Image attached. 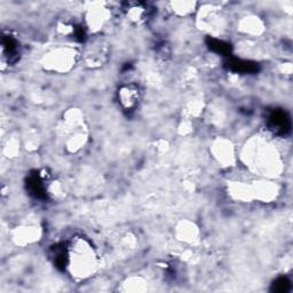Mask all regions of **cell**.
<instances>
[{
    "instance_id": "4",
    "label": "cell",
    "mask_w": 293,
    "mask_h": 293,
    "mask_svg": "<svg viewBox=\"0 0 293 293\" xmlns=\"http://www.w3.org/2000/svg\"><path fill=\"white\" fill-rule=\"evenodd\" d=\"M207 45H209L210 48L212 51H214L215 53H219L221 55H229L231 47L229 44L227 42L219 40V39H214V38H209L207 39Z\"/></svg>"
},
{
    "instance_id": "1",
    "label": "cell",
    "mask_w": 293,
    "mask_h": 293,
    "mask_svg": "<svg viewBox=\"0 0 293 293\" xmlns=\"http://www.w3.org/2000/svg\"><path fill=\"white\" fill-rule=\"evenodd\" d=\"M268 127L277 135H286L291 131L290 116L284 110H273L268 117Z\"/></svg>"
},
{
    "instance_id": "2",
    "label": "cell",
    "mask_w": 293,
    "mask_h": 293,
    "mask_svg": "<svg viewBox=\"0 0 293 293\" xmlns=\"http://www.w3.org/2000/svg\"><path fill=\"white\" fill-rule=\"evenodd\" d=\"M227 65L230 70L239 74H253L258 71V64L251 62V61H244L237 59H230Z\"/></svg>"
},
{
    "instance_id": "5",
    "label": "cell",
    "mask_w": 293,
    "mask_h": 293,
    "mask_svg": "<svg viewBox=\"0 0 293 293\" xmlns=\"http://www.w3.org/2000/svg\"><path fill=\"white\" fill-rule=\"evenodd\" d=\"M290 286H291V282L287 280L286 277H280L274 282L272 290L278 293H284L290 290Z\"/></svg>"
},
{
    "instance_id": "3",
    "label": "cell",
    "mask_w": 293,
    "mask_h": 293,
    "mask_svg": "<svg viewBox=\"0 0 293 293\" xmlns=\"http://www.w3.org/2000/svg\"><path fill=\"white\" fill-rule=\"evenodd\" d=\"M28 189L32 196H35L36 198H39V200H44L46 198V191L44 188V184H42V181L40 180L39 176H31L28 180Z\"/></svg>"
}]
</instances>
